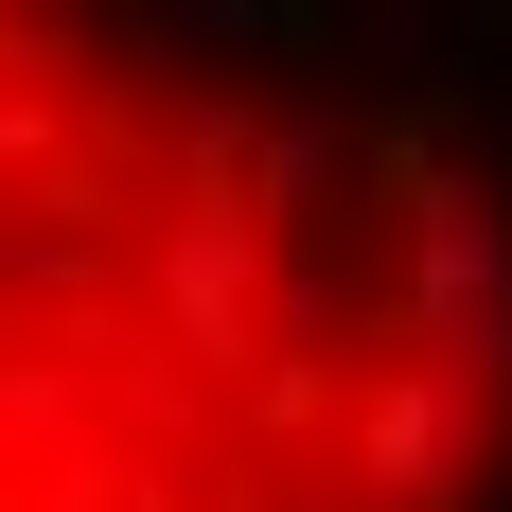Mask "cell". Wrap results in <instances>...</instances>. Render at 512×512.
Here are the masks:
<instances>
[{
	"instance_id": "obj_1",
	"label": "cell",
	"mask_w": 512,
	"mask_h": 512,
	"mask_svg": "<svg viewBox=\"0 0 512 512\" xmlns=\"http://www.w3.org/2000/svg\"><path fill=\"white\" fill-rule=\"evenodd\" d=\"M0 512H512L460 106L0 0Z\"/></svg>"
}]
</instances>
